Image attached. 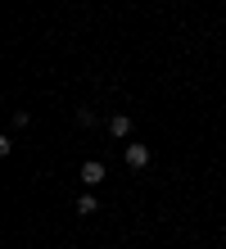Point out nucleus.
<instances>
[{"instance_id": "nucleus-1", "label": "nucleus", "mask_w": 226, "mask_h": 249, "mask_svg": "<svg viewBox=\"0 0 226 249\" xmlns=\"http://www.w3.org/2000/svg\"><path fill=\"white\" fill-rule=\"evenodd\" d=\"M122 159H127V168H131V172H140V168H149V159H154V154H149V145L131 141L127 150H122Z\"/></svg>"}, {"instance_id": "nucleus-2", "label": "nucleus", "mask_w": 226, "mask_h": 249, "mask_svg": "<svg viewBox=\"0 0 226 249\" xmlns=\"http://www.w3.org/2000/svg\"><path fill=\"white\" fill-rule=\"evenodd\" d=\"M109 136L113 141H127L131 136V118H127V113H113V118H109Z\"/></svg>"}, {"instance_id": "nucleus-3", "label": "nucleus", "mask_w": 226, "mask_h": 249, "mask_svg": "<svg viewBox=\"0 0 226 249\" xmlns=\"http://www.w3.org/2000/svg\"><path fill=\"white\" fill-rule=\"evenodd\" d=\"M82 181L86 186H100L104 181V163H100V159H86V163H82Z\"/></svg>"}, {"instance_id": "nucleus-4", "label": "nucleus", "mask_w": 226, "mask_h": 249, "mask_svg": "<svg viewBox=\"0 0 226 249\" xmlns=\"http://www.w3.org/2000/svg\"><path fill=\"white\" fill-rule=\"evenodd\" d=\"M95 209H100V199H95V195H82V199H77V213H82V217H90Z\"/></svg>"}, {"instance_id": "nucleus-5", "label": "nucleus", "mask_w": 226, "mask_h": 249, "mask_svg": "<svg viewBox=\"0 0 226 249\" xmlns=\"http://www.w3.org/2000/svg\"><path fill=\"white\" fill-rule=\"evenodd\" d=\"M9 123H14V131H23L27 123H32V113H27V109H18V113H14V118H9Z\"/></svg>"}]
</instances>
